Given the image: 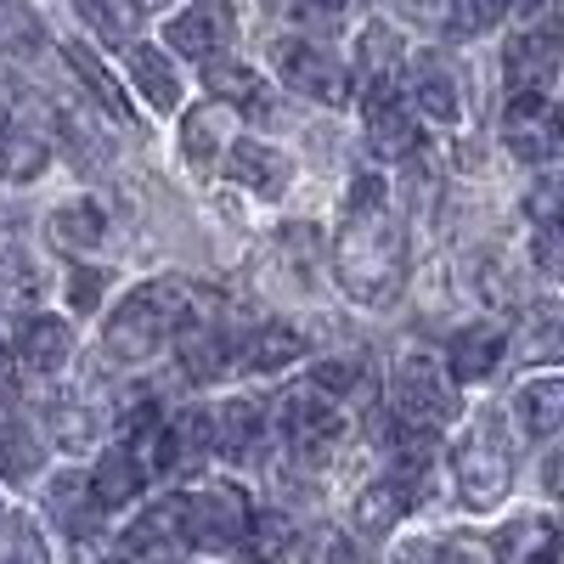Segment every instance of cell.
I'll return each mask as SVG.
<instances>
[{
	"mask_svg": "<svg viewBox=\"0 0 564 564\" xmlns=\"http://www.w3.org/2000/svg\"><path fill=\"white\" fill-rule=\"evenodd\" d=\"M520 356L536 361V367L564 361V300L531 305V316H525V327H520Z\"/></svg>",
	"mask_w": 564,
	"mask_h": 564,
	"instance_id": "cell-25",
	"label": "cell"
},
{
	"mask_svg": "<svg viewBox=\"0 0 564 564\" xmlns=\"http://www.w3.org/2000/svg\"><path fill=\"white\" fill-rule=\"evenodd\" d=\"M40 300V276L23 254H0V305L7 311H29Z\"/></svg>",
	"mask_w": 564,
	"mask_h": 564,
	"instance_id": "cell-35",
	"label": "cell"
},
{
	"mask_svg": "<svg viewBox=\"0 0 564 564\" xmlns=\"http://www.w3.org/2000/svg\"><path fill=\"white\" fill-rule=\"evenodd\" d=\"M7 401H18V379H12V356H7V345H0V406Z\"/></svg>",
	"mask_w": 564,
	"mask_h": 564,
	"instance_id": "cell-47",
	"label": "cell"
},
{
	"mask_svg": "<svg viewBox=\"0 0 564 564\" xmlns=\"http://www.w3.org/2000/svg\"><path fill=\"white\" fill-rule=\"evenodd\" d=\"M558 29H513V40L502 45V79L513 97H547V85L558 79Z\"/></svg>",
	"mask_w": 564,
	"mask_h": 564,
	"instance_id": "cell-8",
	"label": "cell"
},
{
	"mask_svg": "<svg viewBox=\"0 0 564 564\" xmlns=\"http://www.w3.org/2000/svg\"><path fill=\"white\" fill-rule=\"evenodd\" d=\"M401 34L390 29V23H367L361 29V40H356V79L367 85V90H384V85H395V68H401Z\"/></svg>",
	"mask_w": 564,
	"mask_h": 564,
	"instance_id": "cell-17",
	"label": "cell"
},
{
	"mask_svg": "<svg viewBox=\"0 0 564 564\" xmlns=\"http://www.w3.org/2000/svg\"><path fill=\"white\" fill-rule=\"evenodd\" d=\"M305 356V339L294 334V327H282V322H265L254 327V334L243 339L238 350V372H276V367H289Z\"/></svg>",
	"mask_w": 564,
	"mask_h": 564,
	"instance_id": "cell-22",
	"label": "cell"
},
{
	"mask_svg": "<svg viewBox=\"0 0 564 564\" xmlns=\"http://www.w3.org/2000/svg\"><path fill=\"white\" fill-rule=\"evenodd\" d=\"M12 564H52V558H45V542L34 536V525H18V547H12Z\"/></svg>",
	"mask_w": 564,
	"mask_h": 564,
	"instance_id": "cell-45",
	"label": "cell"
},
{
	"mask_svg": "<svg viewBox=\"0 0 564 564\" xmlns=\"http://www.w3.org/2000/svg\"><path fill=\"white\" fill-rule=\"evenodd\" d=\"M542 480H547V491L564 502V446H553V452H547V463H542Z\"/></svg>",
	"mask_w": 564,
	"mask_h": 564,
	"instance_id": "cell-46",
	"label": "cell"
},
{
	"mask_svg": "<svg viewBox=\"0 0 564 564\" xmlns=\"http://www.w3.org/2000/svg\"><path fill=\"white\" fill-rule=\"evenodd\" d=\"M334 260H339V289L361 305H384L401 289L406 249H401V226L390 220V193L379 175H356Z\"/></svg>",
	"mask_w": 564,
	"mask_h": 564,
	"instance_id": "cell-1",
	"label": "cell"
},
{
	"mask_svg": "<svg viewBox=\"0 0 564 564\" xmlns=\"http://www.w3.org/2000/svg\"><path fill=\"white\" fill-rule=\"evenodd\" d=\"M502 345H508V334H502L497 322H468V327H457V334H452L446 372H452L457 384H480V379H491V372H497Z\"/></svg>",
	"mask_w": 564,
	"mask_h": 564,
	"instance_id": "cell-11",
	"label": "cell"
},
{
	"mask_svg": "<svg viewBox=\"0 0 564 564\" xmlns=\"http://www.w3.org/2000/svg\"><path fill=\"white\" fill-rule=\"evenodd\" d=\"M513 18H520V29H558L564 0H520V7H513Z\"/></svg>",
	"mask_w": 564,
	"mask_h": 564,
	"instance_id": "cell-42",
	"label": "cell"
},
{
	"mask_svg": "<svg viewBox=\"0 0 564 564\" xmlns=\"http://www.w3.org/2000/svg\"><path fill=\"white\" fill-rule=\"evenodd\" d=\"M390 406H395V430H423L435 435L446 417H457V395H452V372H441L430 356H406L390 379Z\"/></svg>",
	"mask_w": 564,
	"mask_h": 564,
	"instance_id": "cell-3",
	"label": "cell"
},
{
	"mask_svg": "<svg viewBox=\"0 0 564 564\" xmlns=\"http://www.w3.org/2000/svg\"><path fill=\"white\" fill-rule=\"evenodd\" d=\"M412 508V486L406 480H372L361 497H356V525L367 531V536H384V531H395V520Z\"/></svg>",
	"mask_w": 564,
	"mask_h": 564,
	"instance_id": "cell-24",
	"label": "cell"
},
{
	"mask_svg": "<svg viewBox=\"0 0 564 564\" xmlns=\"http://www.w3.org/2000/svg\"><path fill=\"white\" fill-rule=\"evenodd\" d=\"M45 231H52V243L68 249V254L97 249V243H102V209H97V204H63Z\"/></svg>",
	"mask_w": 564,
	"mask_h": 564,
	"instance_id": "cell-30",
	"label": "cell"
},
{
	"mask_svg": "<svg viewBox=\"0 0 564 564\" xmlns=\"http://www.w3.org/2000/svg\"><path fill=\"white\" fill-rule=\"evenodd\" d=\"M63 57H68V68H74V74L90 85V97H97V102H102L113 119H124V124H130V102H124L119 79H113V74L97 63V52H90V45H79V40H68V45H63Z\"/></svg>",
	"mask_w": 564,
	"mask_h": 564,
	"instance_id": "cell-28",
	"label": "cell"
},
{
	"mask_svg": "<svg viewBox=\"0 0 564 564\" xmlns=\"http://www.w3.org/2000/svg\"><path fill=\"white\" fill-rule=\"evenodd\" d=\"M220 141H226V108H193L186 113V124H181V148H186V164L193 170H215V159H220Z\"/></svg>",
	"mask_w": 564,
	"mask_h": 564,
	"instance_id": "cell-26",
	"label": "cell"
},
{
	"mask_svg": "<svg viewBox=\"0 0 564 564\" xmlns=\"http://www.w3.org/2000/svg\"><path fill=\"white\" fill-rule=\"evenodd\" d=\"M361 113H367V135H372V148H379L384 159H406V153L417 148V119H412V108L395 97V85L367 90Z\"/></svg>",
	"mask_w": 564,
	"mask_h": 564,
	"instance_id": "cell-13",
	"label": "cell"
},
{
	"mask_svg": "<svg viewBox=\"0 0 564 564\" xmlns=\"http://www.w3.org/2000/svg\"><path fill=\"white\" fill-rule=\"evenodd\" d=\"M491 553H497V564H558L564 558V531H558V520H547V513H531V520L502 525Z\"/></svg>",
	"mask_w": 564,
	"mask_h": 564,
	"instance_id": "cell-12",
	"label": "cell"
},
{
	"mask_svg": "<svg viewBox=\"0 0 564 564\" xmlns=\"http://www.w3.org/2000/svg\"><path fill=\"white\" fill-rule=\"evenodd\" d=\"M141 480H148L141 463L124 446H113V452H102L97 468H90V497H97V508H124V502H135Z\"/></svg>",
	"mask_w": 564,
	"mask_h": 564,
	"instance_id": "cell-23",
	"label": "cell"
},
{
	"mask_svg": "<svg viewBox=\"0 0 564 564\" xmlns=\"http://www.w3.org/2000/svg\"><path fill=\"white\" fill-rule=\"evenodd\" d=\"M124 63H130L135 90L148 97V108H159V113H175L181 108V79H175V68H170V57L159 52V45H130Z\"/></svg>",
	"mask_w": 564,
	"mask_h": 564,
	"instance_id": "cell-16",
	"label": "cell"
},
{
	"mask_svg": "<svg viewBox=\"0 0 564 564\" xmlns=\"http://www.w3.org/2000/svg\"><path fill=\"white\" fill-rule=\"evenodd\" d=\"M186 316H193V294H186V282L153 276V282H141L135 294H124V305L108 316L102 345H108L113 361H148L170 339L186 334Z\"/></svg>",
	"mask_w": 564,
	"mask_h": 564,
	"instance_id": "cell-2",
	"label": "cell"
},
{
	"mask_svg": "<svg viewBox=\"0 0 564 564\" xmlns=\"http://www.w3.org/2000/svg\"><path fill=\"white\" fill-rule=\"evenodd\" d=\"M102 289H108V271H90V265H85V271L68 276V305H74L79 316H90V311L102 305Z\"/></svg>",
	"mask_w": 564,
	"mask_h": 564,
	"instance_id": "cell-39",
	"label": "cell"
},
{
	"mask_svg": "<svg viewBox=\"0 0 564 564\" xmlns=\"http://www.w3.org/2000/svg\"><path fill=\"white\" fill-rule=\"evenodd\" d=\"M390 564H452V558H446L441 542H406V547H395Z\"/></svg>",
	"mask_w": 564,
	"mask_h": 564,
	"instance_id": "cell-44",
	"label": "cell"
},
{
	"mask_svg": "<svg viewBox=\"0 0 564 564\" xmlns=\"http://www.w3.org/2000/svg\"><path fill=\"white\" fill-rule=\"evenodd\" d=\"M513 412H520L525 435H553L564 430V379H536L513 395Z\"/></svg>",
	"mask_w": 564,
	"mask_h": 564,
	"instance_id": "cell-27",
	"label": "cell"
},
{
	"mask_svg": "<svg viewBox=\"0 0 564 564\" xmlns=\"http://www.w3.org/2000/svg\"><path fill=\"white\" fill-rule=\"evenodd\" d=\"M282 435H289L294 457L322 463L327 452L339 446V435H345V406L334 395H322L316 384L289 390V395H282Z\"/></svg>",
	"mask_w": 564,
	"mask_h": 564,
	"instance_id": "cell-5",
	"label": "cell"
},
{
	"mask_svg": "<svg viewBox=\"0 0 564 564\" xmlns=\"http://www.w3.org/2000/svg\"><path fill=\"white\" fill-rule=\"evenodd\" d=\"M289 553H294L289 520H282V513H254V525H249V536H243V558H254V564H282Z\"/></svg>",
	"mask_w": 564,
	"mask_h": 564,
	"instance_id": "cell-33",
	"label": "cell"
},
{
	"mask_svg": "<svg viewBox=\"0 0 564 564\" xmlns=\"http://www.w3.org/2000/svg\"><path fill=\"white\" fill-rule=\"evenodd\" d=\"M0 520H7V502H0Z\"/></svg>",
	"mask_w": 564,
	"mask_h": 564,
	"instance_id": "cell-52",
	"label": "cell"
},
{
	"mask_svg": "<svg viewBox=\"0 0 564 564\" xmlns=\"http://www.w3.org/2000/svg\"><path fill=\"white\" fill-rule=\"evenodd\" d=\"M276 74H282V85L311 102H327V108L350 102V68L311 40H276Z\"/></svg>",
	"mask_w": 564,
	"mask_h": 564,
	"instance_id": "cell-7",
	"label": "cell"
},
{
	"mask_svg": "<svg viewBox=\"0 0 564 564\" xmlns=\"http://www.w3.org/2000/svg\"><path fill=\"white\" fill-rule=\"evenodd\" d=\"M40 475V441L23 423H0V480H34Z\"/></svg>",
	"mask_w": 564,
	"mask_h": 564,
	"instance_id": "cell-32",
	"label": "cell"
},
{
	"mask_svg": "<svg viewBox=\"0 0 564 564\" xmlns=\"http://www.w3.org/2000/svg\"><path fill=\"white\" fill-rule=\"evenodd\" d=\"M204 85L215 90V102H238V108L265 102L260 74H254V68H243V63H231V57H209V63H204Z\"/></svg>",
	"mask_w": 564,
	"mask_h": 564,
	"instance_id": "cell-29",
	"label": "cell"
},
{
	"mask_svg": "<svg viewBox=\"0 0 564 564\" xmlns=\"http://www.w3.org/2000/svg\"><path fill=\"white\" fill-rule=\"evenodd\" d=\"M159 7H170V0H130V12H159Z\"/></svg>",
	"mask_w": 564,
	"mask_h": 564,
	"instance_id": "cell-49",
	"label": "cell"
},
{
	"mask_svg": "<svg viewBox=\"0 0 564 564\" xmlns=\"http://www.w3.org/2000/svg\"><path fill=\"white\" fill-rule=\"evenodd\" d=\"M226 175L238 181V186H249V193H260V198H282V193H289L294 164L282 159L276 148H265V141H231Z\"/></svg>",
	"mask_w": 564,
	"mask_h": 564,
	"instance_id": "cell-14",
	"label": "cell"
},
{
	"mask_svg": "<svg viewBox=\"0 0 564 564\" xmlns=\"http://www.w3.org/2000/svg\"><path fill=\"white\" fill-rule=\"evenodd\" d=\"M74 350V327L63 316H29L23 334H18V356L34 367V372H57Z\"/></svg>",
	"mask_w": 564,
	"mask_h": 564,
	"instance_id": "cell-20",
	"label": "cell"
},
{
	"mask_svg": "<svg viewBox=\"0 0 564 564\" xmlns=\"http://www.w3.org/2000/svg\"><path fill=\"white\" fill-rule=\"evenodd\" d=\"M265 441V417L254 401H226L215 406V452L220 457H254Z\"/></svg>",
	"mask_w": 564,
	"mask_h": 564,
	"instance_id": "cell-21",
	"label": "cell"
},
{
	"mask_svg": "<svg viewBox=\"0 0 564 564\" xmlns=\"http://www.w3.org/2000/svg\"><path fill=\"white\" fill-rule=\"evenodd\" d=\"M52 508H57V525L68 531V536H85L90 525H97V497H90V486H79V475H63L57 486H52Z\"/></svg>",
	"mask_w": 564,
	"mask_h": 564,
	"instance_id": "cell-31",
	"label": "cell"
},
{
	"mask_svg": "<svg viewBox=\"0 0 564 564\" xmlns=\"http://www.w3.org/2000/svg\"><path fill=\"white\" fill-rule=\"evenodd\" d=\"M452 468H457V491H463L468 508H491V502L508 497L513 463H508V441H502V430H497L491 417L475 423V435L457 446V463Z\"/></svg>",
	"mask_w": 564,
	"mask_h": 564,
	"instance_id": "cell-4",
	"label": "cell"
},
{
	"mask_svg": "<svg viewBox=\"0 0 564 564\" xmlns=\"http://www.w3.org/2000/svg\"><path fill=\"white\" fill-rule=\"evenodd\" d=\"M491 7H502V0H491Z\"/></svg>",
	"mask_w": 564,
	"mask_h": 564,
	"instance_id": "cell-53",
	"label": "cell"
},
{
	"mask_svg": "<svg viewBox=\"0 0 564 564\" xmlns=\"http://www.w3.org/2000/svg\"><path fill=\"white\" fill-rule=\"evenodd\" d=\"M412 7H435V0H412Z\"/></svg>",
	"mask_w": 564,
	"mask_h": 564,
	"instance_id": "cell-51",
	"label": "cell"
},
{
	"mask_svg": "<svg viewBox=\"0 0 564 564\" xmlns=\"http://www.w3.org/2000/svg\"><path fill=\"white\" fill-rule=\"evenodd\" d=\"M238 339L226 334V327H186L181 334V361L193 379H220V372L238 367Z\"/></svg>",
	"mask_w": 564,
	"mask_h": 564,
	"instance_id": "cell-19",
	"label": "cell"
},
{
	"mask_svg": "<svg viewBox=\"0 0 564 564\" xmlns=\"http://www.w3.org/2000/svg\"><path fill=\"white\" fill-rule=\"evenodd\" d=\"M536 265H542L553 282H564V226H547L542 238H536Z\"/></svg>",
	"mask_w": 564,
	"mask_h": 564,
	"instance_id": "cell-43",
	"label": "cell"
},
{
	"mask_svg": "<svg viewBox=\"0 0 564 564\" xmlns=\"http://www.w3.org/2000/svg\"><path fill=\"white\" fill-rule=\"evenodd\" d=\"M170 542H186V497H170V502H159L153 513H141L135 531L124 536V558L170 553Z\"/></svg>",
	"mask_w": 564,
	"mask_h": 564,
	"instance_id": "cell-18",
	"label": "cell"
},
{
	"mask_svg": "<svg viewBox=\"0 0 564 564\" xmlns=\"http://www.w3.org/2000/svg\"><path fill=\"white\" fill-rule=\"evenodd\" d=\"M164 40H170V52L209 63V57H220V45H231V7L226 0H198L181 18H170Z\"/></svg>",
	"mask_w": 564,
	"mask_h": 564,
	"instance_id": "cell-10",
	"label": "cell"
},
{
	"mask_svg": "<svg viewBox=\"0 0 564 564\" xmlns=\"http://www.w3.org/2000/svg\"><path fill=\"white\" fill-rule=\"evenodd\" d=\"M40 45V18L23 7V0H0V52H34Z\"/></svg>",
	"mask_w": 564,
	"mask_h": 564,
	"instance_id": "cell-36",
	"label": "cell"
},
{
	"mask_svg": "<svg viewBox=\"0 0 564 564\" xmlns=\"http://www.w3.org/2000/svg\"><path fill=\"white\" fill-rule=\"evenodd\" d=\"M249 525H254V508L238 486H209L198 497H186V542L193 547H215V553L243 547Z\"/></svg>",
	"mask_w": 564,
	"mask_h": 564,
	"instance_id": "cell-6",
	"label": "cell"
},
{
	"mask_svg": "<svg viewBox=\"0 0 564 564\" xmlns=\"http://www.w3.org/2000/svg\"><path fill=\"white\" fill-rule=\"evenodd\" d=\"M502 141H508L520 159H547L558 141H564V113H558V102H547V97H508Z\"/></svg>",
	"mask_w": 564,
	"mask_h": 564,
	"instance_id": "cell-9",
	"label": "cell"
},
{
	"mask_svg": "<svg viewBox=\"0 0 564 564\" xmlns=\"http://www.w3.org/2000/svg\"><path fill=\"white\" fill-rule=\"evenodd\" d=\"M40 170H45V141L0 135V181H34Z\"/></svg>",
	"mask_w": 564,
	"mask_h": 564,
	"instance_id": "cell-34",
	"label": "cell"
},
{
	"mask_svg": "<svg viewBox=\"0 0 564 564\" xmlns=\"http://www.w3.org/2000/svg\"><path fill=\"white\" fill-rule=\"evenodd\" d=\"M305 564H356V558H350V536L334 531V525L311 531V536H305Z\"/></svg>",
	"mask_w": 564,
	"mask_h": 564,
	"instance_id": "cell-38",
	"label": "cell"
},
{
	"mask_svg": "<svg viewBox=\"0 0 564 564\" xmlns=\"http://www.w3.org/2000/svg\"><path fill=\"white\" fill-rule=\"evenodd\" d=\"M74 12H79L90 29H97L102 40H124V18L108 7V0H74Z\"/></svg>",
	"mask_w": 564,
	"mask_h": 564,
	"instance_id": "cell-41",
	"label": "cell"
},
{
	"mask_svg": "<svg viewBox=\"0 0 564 564\" xmlns=\"http://www.w3.org/2000/svg\"><path fill=\"white\" fill-rule=\"evenodd\" d=\"M305 7H311V12H339L345 0H305Z\"/></svg>",
	"mask_w": 564,
	"mask_h": 564,
	"instance_id": "cell-48",
	"label": "cell"
},
{
	"mask_svg": "<svg viewBox=\"0 0 564 564\" xmlns=\"http://www.w3.org/2000/svg\"><path fill=\"white\" fill-rule=\"evenodd\" d=\"M406 90H412V102L430 113V119H441V124H457V113H463V97H457V74L435 57V52H423V57H412V74H406Z\"/></svg>",
	"mask_w": 564,
	"mask_h": 564,
	"instance_id": "cell-15",
	"label": "cell"
},
{
	"mask_svg": "<svg viewBox=\"0 0 564 564\" xmlns=\"http://www.w3.org/2000/svg\"><path fill=\"white\" fill-rule=\"evenodd\" d=\"M0 135H12V130H7V108H0Z\"/></svg>",
	"mask_w": 564,
	"mask_h": 564,
	"instance_id": "cell-50",
	"label": "cell"
},
{
	"mask_svg": "<svg viewBox=\"0 0 564 564\" xmlns=\"http://www.w3.org/2000/svg\"><path fill=\"white\" fill-rule=\"evenodd\" d=\"M525 215L547 231V226H564V175H542L525 198Z\"/></svg>",
	"mask_w": 564,
	"mask_h": 564,
	"instance_id": "cell-37",
	"label": "cell"
},
{
	"mask_svg": "<svg viewBox=\"0 0 564 564\" xmlns=\"http://www.w3.org/2000/svg\"><path fill=\"white\" fill-rule=\"evenodd\" d=\"M311 384H316L322 395H350V390H361V372L345 367V361H322V367L311 372Z\"/></svg>",
	"mask_w": 564,
	"mask_h": 564,
	"instance_id": "cell-40",
	"label": "cell"
}]
</instances>
